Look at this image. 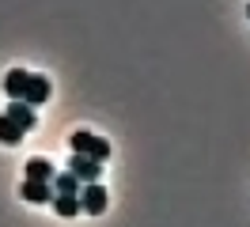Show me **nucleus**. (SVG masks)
<instances>
[{"mask_svg":"<svg viewBox=\"0 0 250 227\" xmlns=\"http://www.w3.org/2000/svg\"><path fill=\"white\" fill-rule=\"evenodd\" d=\"M68 144H72V151L83 155V159H95V163H106V159H110V144L103 140V136H95V133L76 129V133L68 136Z\"/></svg>","mask_w":250,"mask_h":227,"instance_id":"f257e3e1","label":"nucleus"},{"mask_svg":"<svg viewBox=\"0 0 250 227\" xmlns=\"http://www.w3.org/2000/svg\"><path fill=\"white\" fill-rule=\"evenodd\" d=\"M110 205V193L106 186H99V182H91V186H83L80 189V212H87V216H103Z\"/></svg>","mask_w":250,"mask_h":227,"instance_id":"f03ea898","label":"nucleus"},{"mask_svg":"<svg viewBox=\"0 0 250 227\" xmlns=\"http://www.w3.org/2000/svg\"><path fill=\"white\" fill-rule=\"evenodd\" d=\"M68 174H72L80 186H91V182H99V174H103V163L83 159V155H72V159H68Z\"/></svg>","mask_w":250,"mask_h":227,"instance_id":"7ed1b4c3","label":"nucleus"},{"mask_svg":"<svg viewBox=\"0 0 250 227\" xmlns=\"http://www.w3.org/2000/svg\"><path fill=\"white\" fill-rule=\"evenodd\" d=\"M19 103H27L34 110V106H42V103H49V80L42 72H31V80H27V91H23V99Z\"/></svg>","mask_w":250,"mask_h":227,"instance_id":"20e7f679","label":"nucleus"},{"mask_svg":"<svg viewBox=\"0 0 250 227\" xmlns=\"http://www.w3.org/2000/svg\"><path fill=\"white\" fill-rule=\"evenodd\" d=\"M4 114H8V118L16 121V125H19V129H23V133H27V129H34V121H38V114H34V110H31V106H27V103H19V99H12Z\"/></svg>","mask_w":250,"mask_h":227,"instance_id":"39448f33","label":"nucleus"},{"mask_svg":"<svg viewBox=\"0 0 250 227\" xmlns=\"http://www.w3.org/2000/svg\"><path fill=\"white\" fill-rule=\"evenodd\" d=\"M27 80H31V72H27V68H12V72L4 76V95H8V99H23Z\"/></svg>","mask_w":250,"mask_h":227,"instance_id":"423d86ee","label":"nucleus"},{"mask_svg":"<svg viewBox=\"0 0 250 227\" xmlns=\"http://www.w3.org/2000/svg\"><path fill=\"white\" fill-rule=\"evenodd\" d=\"M19 193L27 197V201H34V205H46V201H53V189H49V182H27V178H23Z\"/></svg>","mask_w":250,"mask_h":227,"instance_id":"0eeeda50","label":"nucleus"},{"mask_svg":"<svg viewBox=\"0 0 250 227\" xmlns=\"http://www.w3.org/2000/svg\"><path fill=\"white\" fill-rule=\"evenodd\" d=\"M53 163L49 159H27V182H53Z\"/></svg>","mask_w":250,"mask_h":227,"instance_id":"6e6552de","label":"nucleus"},{"mask_svg":"<svg viewBox=\"0 0 250 227\" xmlns=\"http://www.w3.org/2000/svg\"><path fill=\"white\" fill-rule=\"evenodd\" d=\"M49 186H53V193H64V197H80V189H83V186H80L68 170H64V174H53V182H49Z\"/></svg>","mask_w":250,"mask_h":227,"instance_id":"1a4fd4ad","label":"nucleus"},{"mask_svg":"<svg viewBox=\"0 0 250 227\" xmlns=\"http://www.w3.org/2000/svg\"><path fill=\"white\" fill-rule=\"evenodd\" d=\"M53 212L57 216H80V197H64V193H53Z\"/></svg>","mask_w":250,"mask_h":227,"instance_id":"9d476101","label":"nucleus"},{"mask_svg":"<svg viewBox=\"0 0 250 227\" xmlns=\"http://www.w3.org/2000/svg\"><path fill=\"white\" fill-rule=\"evenodd\" d=\"M19 140H23V129L8 114H0V144H19Z\"/></svg>","mask_w":250,"mask_h":227,"instance_id":"9b49d317","label":"nucleus"},{"mask_svg":"<svg viewBox=\"0 0 250 227\" xmlns=\"http://www.w3.org/2000/svg\"><path fill=\"white\" fill-rule=\"evenodd\" d=\"M247 15H250V8H247Z\"/></svg>","mask_w":250,"mask_h":227,"instance_id":"f8f14e48","label":"nucleus"}]
</instances>
